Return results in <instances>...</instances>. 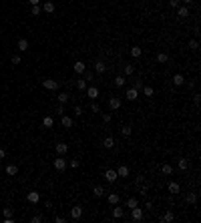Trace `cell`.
Wrapping results in <instances>:
<instances>
[{"instance_id":"1","label":"cell","mask_w":201,"mask_h":223,"mask_svg":"<svg viewBox=\"0 0 201 223\" xmlns=\"http://www.w3.org/2000/svg\"><path fill=\"white\" fill-rule=\"evenodd\" d=\"M52 165H55L56 171H65V169H67V161L62 159V155H58V157L55 159V163H52Z\"/></svg>"},{"instance_id":"2","label":"cell","mask_w":201,"mask_h":223,"mask_svg":"<svg viewBox=\"0 0 201 223\" xmlns=\"http://www.w3.org/2000/svg\"><path fill=\"white\" fill-rule=\"evenodd\" d=\"M131 217H133V221H141L143 219V209L137 205V207H133L131 209Z\"/></svg>"},{"instance_id":"3","label":"cell","mask_w":201,"mask_h":223,"mask_svg":"<svg viewBox=\"0 0 201 223\" xmlns=\"http://www.w3.org/2000/svg\"><path fill=\"white\" fill-rule=\"evenodd\" d=\"M42 87L48 89V90H56V89H58V82L52 80V78H45V80H42Z\"/></svg>"},{"instance_id":"4","label":"cell","mask_w":201,"mask_h":223,"mask_svg":"<svg viewBox=\"0 0 201 223\" xmlns=\"http://www.w3.org/2000/svg\"><path fill=\"white\" fill-rule=\"evenodd\" d=\"M105 179H107L109 183H115V181L119 179V175H117V171H115V169H107V171H105Z\"/></svg>"},{"instance_id":"5","label":"cell","mask_w":201,"mask_h":223,"mask_svg":"<svg viewBox=\"0 0 201 223\" xmlns=\"http://www.w3.org/2000/svg\"><path fill=\"white\" fill-rule=\"evenodd\" d=\"M109 107H111L113 111L121 109V99H119V97H111V99H109Z\"/></svg>"},{"instance_id":"6","label":"cell","mask_w":201,"mask_h":223,"mask_svg":"<svg viewBox=\"0 0 201 223\" xmlns=\"http://www.w3.org/2000/svg\"><path fill=\"white\" fill-rule=\"evenodd\" d=\"M167 189H169V193H173V195H175V193H179V191H181V185H179L177 181H169Z\"/></svg>"},{"instance_id":"7","label":"cell","mask_w":201,"mask_h":223,"mask_svg":"<svg viewBox=\"0 0 201 223\" xmlns=\"http://www.w3.org/2000/svg\"><path fill=\"white\" fill-rule=\"evenodd\" d=\"M80 215H83V207H80V205H75V207L70 209V217H73V219H80Z\"/></svg>"},{"instance_id":"8","label":"cell","mask_w":201,"mask_h":223,"mask_svg":"<svg viewBox=\"0 0 201 223\" xmlns=\"http://www.w3.org/2000/svg\"><path fill=\"white\" fill-rule=\"evenodd\" d=\"M73 68H75V72H77V75H83V72L87 70V65H85V62H80V60H77V62L73 65Z\"/></svg>"},{"instance_id":"9","label":"cell","mask_w":201,"mask_h":223,"mask_svg":"<svg viewBox=\"0 0 201 223\" xmlns=\"http://www.w3.org/2000/svg\"><path fill=\"white\" fill-rule=\"evenodd\" d=\"M125 97H127V100H137V97H139V90L131 87V89L125 92Z\"/></svg>"},{"instance_id":"10","label":"cell","mask_w":201,"mask_h":223,"mask_svg":"<svg viewBox=\"0 0 201 223\" xmlns=\"http://www.w3.org/2000/svg\"><path fill=\"white\" fill-rule=\"evenodd\" d=\"M123 209H125V207H121V205H115V209H113V217H115V219H121V217L125 215Z\"/></svg>"},{"instance_id":"11","label":"cell","mask_w":201,"mask_h":223,"mask_svg":"<svg viewBox=\"0 0 201 223\" xmlns=\"http://www.w3.org/2000/svg\"><path fill=\"white\" fill-rule=\"evenodd\" d=\"M177 16L179 18H187V16H189V6H179L177 8Z\"/></svg>"},{"instance_id":"12","label":"cell","mask_w":201,"mask_h":223,"mask_svg":"<svg viewBox=\"0 0 201 223\" xmlns=\"http://www.w3.org/2000/svg\"><path fill=\"white\" fill-rule=\"evenodd\" d=\"M87 97H90V99L95 100L99 97V89H97V87H87Z\"/></svg>"},{"instance_id":"13","label":"cell","mask_w":201,"mask_h":223,"mask_svg":"<svg viewBox=\"0 0 201 223\" xmlns=\"http://www.w3.org/2000/svg\"><path fill=\"white\" fill-rule=\"evenodd\" d=\"M60 125H62L65 129H70V127H73V119H70V117H65V115H60Z\"/></svg>"},{"instance_id":"14","label":"cell","mask_w":201,"mask_h":223,"mask_svg":"<svg viewBox=\"0 0 201 223\" xmlns=\"http://www.w3.org/2000/svg\"><path fill=\"white\" fill-rule=\"evenodd\" d=\"M117 175L119 177H129V167L127 165H119L117 167Z\"/></svg>"},{"instance_id":"15","label":"cell","mask_w":201,"mask_h":223,"mask_svg":"<svg viewBox=\"0 0 201 223\" xmlns=\"http://www.w3.org/2000/svg\"><path fill=\"white\" fill-rule=\"evenodd\" d=\"M183 82H185V78H183V75H173V85H175V87H181V85H183Z\"/></svg>"},{"instance_id":"16","label":"cell","mask_w":201,"mask_h":223,"mask_svg":"<svg viewBox=\"0 0 201 223\" xmlns=\"http://www.w3.org/2000/svg\"><path fill=\"white\" fill-rule=\"evenodd\" d=\"M38 201H40V195L36 191H30L28 193V203H38Z\"/></svg>"},{"instance_id":"17","label":"cell","mask_w":201,"mask_h":223,"mask_svg":"<svg viewBox=\"0 0 201 223\" xmlns=\"http://www.w3.org/2000/svg\"><path fill=\"white\" fill-rule=\"evenodd\" d=\"M16 46H18V50H22V52H26V50H28V40H26V38H20Z\"/></svg>"},{"instance_id":"18","label":"cell","mask_w":201,"mask_h":223,"mask_svg":"<svg viewBox=\"0 0 201 223\" xmlns=\"http://www.w3.org/2000/svg\"><path fill=\"white\" fill-rule=\"evenodd\" d=\"M95 70H97L99 75H103V72L107 70V65H105L103 60H97V65H95Z\"/></svg>"},{"instance_id":"19","label":"cell","mask_w":201,"mask_h":223,"mask_svg":"<svg viewBox=\"0 0 201 223\" xmlns=\"http://www.w3.org/2000/svg\"><path fill=\"white\" fill-rule=\"evenodd\" d=\"M55 149H56V153H58V155H65V153L68 151V145H65V143H58Z\"/></svg>"},{"instance_id":"20","label":"cell","mask_w":201,"mask_h":223,"mask_svg":"<svg viewBox=\"0 0 201 223\" xmlns=\"http://www.w3.org/2000/svg\"><path fill=\"white\" fill-rule=\"evenodd\" d=\"M137 205H139L137 197H131V199H127V203H125V207H127V209H133V207H137Z\"/></svg>"},{"instance_id":"21","label":"cell","mask_w":201,"mask_h":223,"mask_svg":"<svg viewBox=\"0 0 201 223\" xmlns=\"http://www.w3.org/2000/svg\"><path fill=\"white\" fill-rule=\"evenodd\" d=\"M52 125H55V119H52V117H45V119H42V127H45V129H50Z\"/></svg>"},{"instance_id":"22","label":"cell","mask_w":201,"mask_h":223,"mask_svg":"<svg viewBox=\"0 0 201 223\" xmlns=\"http://www.w3.org/2000/svg\"><path fill=\"white\" fill-rule=\"evenodd\" d=\"M103 147H105V149H113V147H115V139H113V137H107V139L103 141Z\"/></svg>"},{"instance_id":"23","label":"cell","mask_w":201,"mask_h":223,"mask_svg":"<svg viewBox=\"0 0 201 223\" xmlns=\"http://www.w3.org/2000/svg\"><path fill=\"white\" fill-rule=\"evenodd\" d=\"M93 195H95V197H105V187L97 185V187L93 189Z\"/></svg>"},{"instance_id":"24","label":"cell","mask_w":201,"mask_h":223,"mask_svg":"<svg viewBox=\"0 0 201 223\" xmlns=\"http://www.w3.org/2000/svg\"><path fill=\"white\" fill-rule=\"evenodd\" d=\"M177 167L181 169V171H187V169H189V161H187V159H179Z\"/></svg>"},{"instance_id":"25","label":"cell","mask_w":201,"mask_h":223,"mask_svg":"<svg viewBox=\"0 0 201 223\" xmlns=\"http://www.w3.org/2000/svg\"><path fill=\"white\" fill-rule=\"evenodd\" d=\"M173 219H175V215H173V211H167L165 215H163V219H161V221H163V223H171Z\"/></svg>"},{"instance_id":"26","label":"cell","mask_w":201,"mask_h":223,"mask_svg":"<svg viewBox=\"0 0 201 223\" xmlns=\"http://www.w3.org/2000/svg\"><path fill=\"white\" fill-rule=\"evenodd\" d=\"M6 173H8L10 177H14V175L18 173V167H16V165H8V167H6Z\"/></svg>"},{"instance_id":"27","label":"cell","mask_w":201,"mask_h":223,"mask_svg":"<svg viewBox=\"0 0 201 223\" xmlns=\"http://www.w3.org/2000/svg\"><path fill=\"white\" fill-rule=\"evenodd\" d=\"M167 60H169V56L165 54V52H159V54H157V62H161V65H165Z\"/></svg>"},{"instance_id":"28","label":"cell","mask_w":201,"mask_h":223,"mask_svg":"<svg viewBox=\"0 0 201 223\" xmlns=\"http://www.w3.org/2000/svg\"><path fill=\"white\" fill-rule=\"evenodd\" d=\"M131 56H133V58H139V56H141V48H139V46H131Z\"/></svg>"},{"instance_id":"29","label":"cell","mask_w":201,"mask_h":223,"mask_svg":"<svg viewBox=\"0 0 201 223\" xmlns=\"http://www.w3.org/2000/svg\"><path fill=\"white\" fill-rule=\"evenodd\" d=\"M119 199H121V197H119L117 193H111V195H109V203H111V205H117Z\"/></svg>"},{"instance_id":"30","label":"cell","mask_w":201,"mask_h":223,"mask_svg":"<svg viewBox=\"0 0 201 223\" xmlns=\"http://www.w3.org/2000/svg\"><path fill=\"white\" fill-rule=\"evenodd\" d=\"M115 87H119V89H121V87H125V77H123V75L115 78Z\"/></svg>"},{"instance_id":"31","label":"cell","mask_w":201,"mask_h":223,"mask_svg":"<svg viewBox=\"0 0 201 223\" xmlns=\"http://www.w3.org/2000/svg\"><path fill=\"white\" fill-rule=\"evenodd\" d=\"M42 8H45V12H48V14H50V12H55V4H52V2H45V6H42Z\"/></svg>"},{"instance_id":"32","label":"cell","mask_w":201,"mask_h":223,"mask_svg":"<svg viewBox=\"0 0 201 223\" xmlns=\"http://www.w3.org/2000/svg\"><path fill=\"white\" fill-rule=\"evenodd\" d=\"M161 173H163V175H171V173H173V167H171V165H163V167H161Z\"/></svg>"},{"instance_id":"33","label":"cell","mask_w":201,"mask_h":223,"mask_svg":"<svg viewBox=\"0 0 201 223\" xmlns=\"http://www.w3.org/2000/svg\"><path fill=\"white\" fill-rule=\"evenodd\" d=\"M187 203H189V205H195V203H197V195H195V193H189V195H187Z\"/></svg>"},{"instance_id":"34","label":"cell","mask_w":201,"mask_h":223,"mask_svg":"<svg viewBox=\"0 0 201 223\" xmlns=\"http://www.w3.org/2000/svg\"><path fill=\"white\" fill-rule=\"evenodd\" d=\"M133 72H135V67H133V65H125V75H127V77H131Z\"/></svg>"},{"instance_id":"35","label":"cell","mask_w":201,"mask_h":223,"mask_svg":"<svg viewBox=\"0 0 201 223\" xmlns=\"http://www.w3.org/2000/svg\"><path fill=\"white\" fill-rule=\"evenodd\" d=\"M153 92H155L153 87H143V95H145V97H153Z\"/></svg>"},{"instance_id":"36","label":"cell","mask_w":201,"mask_h":223,"mask_svg":"<svg viewBox=\"0 0 201 223\" xmlns=\"http://www.w3.org/2000/svg\"><path fill=\"white\" fill-rule=\"evenodd\" d=\"M133 133V129H131V127H129V125H127V127H123V129H121V135H123V137H129V135Z\"/></svg>"},{"instance_id":"37","label":"cell","mask_w":201,"mask_h":223,"mask_svg":"<svg viewBox=\"0 0 201 223\" xmlns=\"http://www.w3.org/2000/svg\"><path fill=\"white\" fill-rule=\"evenodd\" d=\"M40 12H42V8H40V4H36V6H32V10H30V14H32V16H38Z\"/></svg>"},{"instance_id":"38","label":"cell","mask_w":201,"mask_h":223,"mask_svg":"<svg viewBox=\"0 0 201 223\" xmlns=\"http://www.w3.org/2000/svg\"><path fill=\"white\" fill-rule=\"evenodd\" d=\"M77 87H78V90H87V80H85V78H80V80L77 82Z\"/></svg>"},{"instance_id":"39","label":"cell","mask_w":201,"mask_h":223,"mask_svg":"<svg viewBox=\"0 0 201 223\" xmlns=\"http://www.w3.org/2000/svg\"><path fill=\"white\" fill-rule=\"evenodd\" d=\"M67 100H68V95H67V92H60V95H58V103H60V105H65Z\"/></svg>"},{"instance_id":"40","label":"cell","mask_w":201,"mask_h":223,"mask_svg":"<svg viewBox=\"0 0 201 223\" xmlns=\"http://www.w3.org/2000/svg\"><path fill=\"white\" fill-rule=\"evenodd\" d=\"M189 48H191V50H197V48H199V42H197L195 38H193V40H189Z\"/></svg>"},{"instance_id":"41","label":"cell","mask_w":201,"mask_h":223,"mask_svg":"<svg viewBox=\"0 0 201 223\" xmlns=\"http://www.w3.org/2000/svg\"><path fill=\"white\" fill-rule=\"evenodd\" d=\"M169 6L171 8H179L181 6V0H169Z\"/></svg>"},{"instance_id":"42","label":"cell","mask_w":201,"mask_h":223,"mask_svg":"<svg viewBox=\"0 0 201 223\" xmlns=\"http://www.w3.org/2000/svg\"><path fill=\"white\" fill-rule=\"evenodd\" d=\"M193 100H195V105H197V107L201 105V95H199V92H195V95H193Z\"/></svg>"},{"instance_id":"43","label":"cell","mask_w":201,"mask_h":223,"mask_svg":"<svg viewBox=\"0 0 201 223\" xmlns=\"http://www.w3.org/2000/svg\"><path fill=\"white\" fill-rule=\"evenodd\" d=\"M90 111H93V113H99V111H100V107L97 105V103H90Z\"/></svg>"},{"instance_id":"44","label":"cell","mask_w":201,"mask_h":223,"mask_svg":"<svg viewBox=\"0 0 201 223\" xmlns=\"http://www.w3.org/2000/svg\"><path fill=\"white\" fill-rule=\"evenodd\" d=\"M103 121L105 123H111V113H103Z\"/></svg>"},{"instance_id":"45","label":"cell","mask_w":201,"mask_h":223,"mask_svg":"<svg viewBox=\"0 0 201 223\" xmlns=\"http://www.w3.org/2000/svg\"><path fill=\"white\" fill-rule=\"evenodd\" d=\"M133 89H137V90H141V89H143V85H141V80H135V82H133Z\"/></svg>"},{"instance_id":"46","label":"cell","mask_w":201,"mask_h":223,"mask_svg":"<svg viewBox=\"0 0 201 223\" xmlns=\"http://www.w3.org/2000/svg\"><path fill=\"white\" fill-rule=\"evenodd\" d=\"M30 221H32V223H40V221H42V215H34Z\"/></svg>"},{"instance_id":"47","label":"cell","mask_w":201,"mask_h":223,"mask_svg":"<svg viewBox=\"0 0 201 223\" xmlns=\"http://www.w3.org/2000/svg\"><path fill=\"white\" fill-rule=\"evenodd\" d=\"M12 65H20V56H18V54L12 56Z\"/></svg>"},{"instance_id":"48","label":"cell","mask_w":201,"mask_h":223,"mask_svg":"<svg viewBox=\"0 0 201 223\" xmlns=\"http://www.w3.org/2000/svg\"><path fill=\"white\" fill-rule=\"evenodd\" d=\"M68 165H70V167H73V169H77L78 165H80V161H77V159H75V161H70V163H68Z\"/></svg>"},{"instance_id":"49","label":"cell","mask_w":201,"mask_h":223,"mask_svg":"<svg viewBox=\"0 0 201 223\" xmlns=\"http://www.w3.org/2000/svg\"><path fill=\"white\" fill-rule=\"evenodd\" d=\"M55 221H56V223H65L67 219H65V217H60V215H56V217H55Z\"/></svg>"},{"instance_id":"50","label":"cell","mask_w":201,"mask_h":223,"mask_svg":"<svg viewBox=\"0 0 201 223\" xmlns=\"http://www.w3.org/2000/svg\"><path fill=\"white\" fill-rule=\"evenodd\" d=\"M2 213H4V217H12V209H4Z\"/></svg>"},{"instance_id":"51","label":"cell","mask_w":201,"mask_h":223,"mask_svg":"<svg viewBox=\"0 0 201 223\" xmlns=\"http://www.w3.org/2000/svg\"><path fill=\"white\" fill-rule=\"evenodd\" d=\"M75 115H77V117H78V115H83V109H80L78 105H77V107H75Z\"/></svg>"},{"instance_id":"52","label":"cell","mask_w":201,"mask_h":223,"mask_svg":"<svg viewBox=\"0 0 201 223\" xmlns=\"http://www.w3.org/2000/svg\"><path fill=\"white\" fill-rule=\"evenodd\" d=\"M143 181H145V179H143V177H141V175H139V177H137V179H135V183H137V185H141V183H143Z\"/></svg>"},{"instance_id":"53","label":"cell","mask_w":201,"mask_h":223,"mask_svg":"<svg viewBox=\"0 0 201 223\" xmlns=\"http://www.w3.org/2000/svg\"><path fill=\"white\" fill-rule=\"evenodd\" d=\"M4 157H6V151H4V149H2V147H0V161H2V159H4Z\"/></svg>"},{"instance_id":"54","label":"cell","mask_w":201,"mask_h":223,"mask_svg":"<svg viewBox=\"0 0 201 223\" xmlns=\"http://www.w3.org/2000/svg\"><path fill=\"white\" fill-rule=\"evenodd\" d=\"M56 113H58V115H62V113H65V107H62V105H58V109H56Z\"/></svg>"},{"instance_id":"55","label":"cell","mask_w":201,"mask_h":223,"mask_svg":"<svg viewBox=\"0 0 201 223\" xmlns=\"http://www.w3.org/2000/svg\"><path fill=\"white\" fill-rule=\"evenodd\" d=\"M181 2H183L185 6H191V4H193V0H181Z\"/></svg>"},{"instance_id":"56","label":"cell","mask_w":201,"mask_h":223,"mask_svg":"<svg viewBox=\"0 0 201 223\" xmlns=\"http://www.w3.org/2000/svg\"><path fill=\"white\" fill-rule=\"evenodd\" d=\"M28 2H30L32 6H36V4H40V0H28Z\"/></svg>"}]
</instances>
